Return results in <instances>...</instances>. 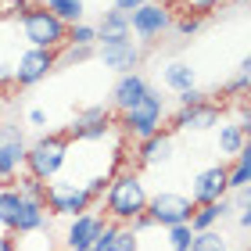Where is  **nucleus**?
<instances>
[{
	"label": "nucleus",
	"mask_w": 251,
	"mask_h": 251,
	"mask_svg": "<svg viewBox=\"0 0 251 251\" xmlns=\"http://www.w3.org/2000/svg\"><path fill=\"white\" fill-rule=\"evenodd\" d=\"M147 212V187L136 173H119L111 176V183L104 190V219L129 226L136 215Z\"/></svg>",
	"instance_id": "obj_1"
},
{
	"label": "nucleus",
	"mask_w": 251,
	"mask_h": 251,
	"mask_svg": "<svg viewBox=\"0 0 251 251\" xmlns=\"http://www.w3.org/2000/svg\"><path fill=\"white\" fill-rule=\"evenodd\" d=\"M68 147H72V136L68 133H47L40 140H32L25 147V173H32L43 183L58 179L65 162H68Z\"/></svg>",
	"instance_id": "obj_2"
},
{
	"label": "nucleus",
	"mask_w": 251,
	"mask_h": 251,
	"mask_svg": "<svg viewBox=\"0 0 251 251\" xmlns=\"http://www.w3.org/2000/svg\"><path fill=\"white\" fill-rule=\"evenodd\" d=\"M18 22H22V36H25L29 47L61 50L65 43H68V25H65L58 15H50L43 4H29L18 15Z\"/></svg>",
	"instance_id": "obj_3"
},
{
	"label": "nucleus",
	"mask_w": 251,
	"mask_h": 251,
	"mask_svg": "<svg viewBox=\"0 0 251 251\" xmlns=\"http://www.w3.org/2000/svg\"><path fill=\"white\" fill-rule=\"evenodd\" d=\"M162 119H165V100L154 86H147V94L129 111H122V129L129 136H136V140H144V136L162 129Z\"/></svg>",
	"instance_id": "obj_4"
},
{
	"label": "nucleus",
	"mask_w": 251,
	"mask_h": 251,
	"mask_svg": "<svg viewBox=\"0 0 251 251\" xmlns=\"http://www.w3.org/2000/svg\"><path fill=\"white\" fill-rule=\"evenodd\" d=\"M94 201L97 198L86 187L65 183V179H50V183H47V198H43V204H47L50 215H68V219L90 212V208H94Z\"/></svg>",
	"instance_id": "obj_5"
},
{
	"label": "nucleus",
	"mask_w": 251,
	"mask_h": 251,
	"mask_svg": "<svg viewBox=\"0 0 251 251\" xmlns=\"http://www.w3.org/2000/svg\"><path fill=\"white\" fill-rule=\"evenodd\" d=\"M173 7H165L162 0H151V4H144V7H136L133 15H129V32L140 43H154V40H162L169 29H173Z\"/></svg>",
	"instance_id": "obj_6"
},
{
	"label": "nucleus",
	"mask_w": 251,
	"mask_h": 251,
	"mask_svg": "<svg viewBox=\"0 0 251 251\" xmlns=\"http://www.w3.org/2000/svg\"><path fill=\"white\" fill-rule=\"evenodd\" d=\"M54 68H58V50H43V47H25L15 58V90H29L43 83Z\"/></svg>",
	"instance_id": "obj_7"
},
{
	"label": "nucleus",
	"mask_w": 251,
	"mask_h": 251,
	"mask_svg": "<svg viewBox=\"0 0 251 251\" xmlns=\"http://www.w3.org/2000/svg\"><path fill=\"white\" fill-rule=\"evenodd\" d=\"M147 215H151V223H154V226L169 230V226L190 223V215H194V201L187 198V194L162 190V194H154V198H147Z\"/></svg>",
	"instance_id": "obj_8"
},
{
	"label": "nucleus",
	"mask_w": 251,
	"mask_h": 251,
	"mask_svg": "<svg viewBox=\"0 0 251 251\" xmlns=\"http://www.w3.org/2000/svg\"><path fill=\"white\" fill-rule=\"evenodd\" d=\"M97 61L115 75H126V72H136L144 61V50L140 43H133L129 36H119V40H100L97 43Z\"/></svg>",
	"instance_id": "obj_9"
},
{
	"label": "nucleus",
	"mask_w": 251,
	"mask_h": 251,
	"mask_svg": "<svg viewBox=\"0 0 251 251\" xmlns=\"http://www.w3.org/2000/svg\"><path fill=\"white\" fill-rule=\"evenodd\" d=\"M25 136H22L18 126H7L0 129V183H11L22 169H25Z\"/></svg>",
	"instance_id": "obj_10"
},
{
	"label": "nucleus",
	"mask_w": 251,
	"mask_h": 251,
	"mask_svg": "<svg viewBox=\"0 0 251 251\" xmlns=\"http://www.w3.org/2000/svg\"><path fill=\"white\" fill-rule=\"evenodd\" d=\"M230 194V187H226V165H208L201 169L198 176H194L190 183V201L194 204H212Z\"/></svg>",
	"instance_id": "obj_11"
},
{
	"label": "nucleus",
	"mask_w": 251,
	"mask_h": 251,
	"mask_svg": "<svg viewBox=\"0 0 251 251\" xmlns=\"http://www.w3.org/2000/svg\"><path fill=\"white\" fill-rule=\"evenodd\" d=\"M108 219H104V212H83V215H75L72 223H68V230H65V244H68V251H86L90 248V241L97 237V230L104 226Z\"/></svg>",
	"instance_id": "obj_12"
},
{
	"label": "nucleus",
	"mask_w": 251,
	"mask_h": 251,
	"mask_svg": "<svg viewBox=\"0 0 251 251\" xmlns=\"http://www.w3.org/2000/svg\"><path fill=\"white\" fill-rule=\"evenodd\" d=\"M212 126H219V104H215L212 97L201 100V104L179 108L173 115V129H194V133H201V129H212Z\"/></svg>",
	"instance_id": "obj_13"
},
{
	"label": "nucleus",
	"mask_w": 251,
	"mask_h": 251,
	"mask_svg": "<svg viewBox=\"0 0 251 251\" xmlns=\"http://www.w3.org/2000/svg\"><path fill=\"white\" fill-rule=\"evenodd\" d=\"M147 86H151V83H147L140 72H126V75H119L115 86H111V108H115L119 115H122V111H129L136 100L147 94Z\"/></svg>",
	"instance_id": "obj_14"
},
{
	"label": "nucleus",
	"mask_w": 251,
	"mask_h": 251,
	"mask_svg": "<svg viewBox=\"0 0 251 251\" xmlns=\"http://www.w3.org/2000/svg\"><path fill=\"white\" fill-rule=\"evenodd\" d=\"M169 158H173V136L169 133H151L140 140V151H136V162L140 165H165Z\"/></svg>",
	"instance_id": "obj_15"
},
{
	"label": "nucleus",
	"mask_w": 251,
	"mask_h": 251,
	"mask_svg": "<svg viewBox=\"0 0 251 251\" xmlns=\"http://www.w3.org/2000/svg\"><path fill=\"white\" fill-rule=\"evenodd\" d=\"M47 204L43 201H22V208H18V215H15V226H11V233L15 237H25V233H36V230H43L47 226Z\"/></svg>",
	"instance_id": "obj_16"
},
{
	"label": "nucleus",
	"mask_w": 251,
	"mask_h": 251,
	"mask_svg": "<svg viewBox=\"0 0 251 251\" xmlns=\"http://www.w3.org/2000/svg\"><path fill=\"white\" fill-rule=\"evenodd\" d=\"M233 208V201L230 198H219V201H212V204H194V215H190V230L194 233H204V230H215V223L226 219Z\"/></svg>",
	"instance_id": "obj_17"
},
{
	"label": "nucleus",
	"mask_w": 251,
	"mask_h": 251,
	"mask_svg": "<svg viewBox=\"0 0 251 251\" xmlns=\"http://www.w3.org/2000/svg\"><path fill=\"white\" fill-rule=\"evenodd\" d=\"M162 86L173 90V94H187V90L198 86V72L190 68V61H169L162 65Z\"/></svg>",
	"instance_id": "obj_18"
},
{
	"label": "nucleus",
	"mask_w": 251,
	"mask_h": 251,
	"mask_svg": "<svg viewBox=\"0 0 251 251\" xmlns=\"http://www.w3.org/2000/svg\"><path fill=\"white\" fill-rule=\"evenodd\" d=\"M244 126L241 122H223L219 119V126H215V147H219V154H226V158H237L241 154V147H244Z\"/></svg>",
	"instance_id": "obj_19"
},
{
	"label": "nucleus",
	"mask_w": 251,
	"mask_h": 251,
	"mask_svg": "<svg viewBox=\"0 0 251 251\" xmlns=\"http://www.w3.org/2000/svg\"><path fill=\"white\" fill-rule=\"evenodd\" d=\"M248 183H251V140H244L233 165H226V187L230 190H244Z\"/></svg>",
	"instance_id": "obj_20"
},
{
	"label": "nucleus",
	"mask_w": 251,
	"mask_h": 251,
	"mask_svg": "<svg viewBox=\"0 0 251 251\" xmlns=\"http://www.w3.org/2000/svg\"><path fill=\"white\" fill-rule=\"evenodd\" d=\"M119 36H129V15H122V11H104L97 22V43L100 40H119Z\"/></svg>",
	"instance_id": "obj_21"
},
{
	"label": "nucleus",
	"mask_w": 251,
	"mask_h": 251,
	"mask_svg": "<svg viewBox=\"0 0 251 251\" xmlns=\"http://www.w3.org/2000/svg\"><path fill=\"white\" fill-rule=\"evenodd\" d=\"M22 194H18V187H15V179L11 183H0V226L11 233V226H15V215H18V208H22Z\"/></svg>",
	"instance_id": "obj_22"
},
{
	"label": "nucleus",
	"mask_w": 251,
	"mask_h": 251,
	"mask_svg": "<svg viewBox=\"0 0 251 251\" xmlns=\"http://www.w3.org/2000/svg\"><path fill=\"white\" fill-rule=\"evenodd\" d=\"M43 7H47L50 15H58L65 25H75V22L86 18V4H83V0H47Z\"/></svg>",
	"instance_id": "obj_23"
},
{
	"label": "nucleus",
	"mask_w": 251,
	"mask_h": 251,
	"mask_svg": "<svg viewBox=\"0 0 251 251\" xmlns=\"http://www.w3.org/2000/svg\"><path fill=\"white\" fill-rule=\"evenodd\" d=\"M15 187H18L22 198H29V201H43V198H47V183H43V179H36L32 173H25V169L15 176Z\"/></svg>",
	"instance_id": "obj_24"
},
{
	"label": "nucleus",
	"mask_w": 251,
	"mask_h": 251,
	"mask_svg": "<svg viewBox=\"0 0 251 251\" xmlns=\"http://www.w3.org/2000/svg\"><path fill=\"white\" fill-rule=\"evenodd\" d=\"M97 58V47H75V43H65L58 50V65H83V61H94Z\"/></svg>",
	"instance_id": "obj_25"
},
{
	"label": "nucleus",
	"mask_w": 251,
	"mask_h": 251,
	"mask_svg": "<svg viewBox=\"0 0 251 251\" xmlns=\"http://www.w3.org/2000/svg\"><path fill=\"white\" fill-rule=\"evenodd\" d=\"M190 251H230V244H226V237H223V233L204 230V233H194Z\"/></svg>",
	"instance_id": "obj_26"
},
{
	"label": "nucleus",
	"mask_w": 251,
	"mask_h": 251,
	"mask_svg": "<svg viewBox=\"0 0 251 251\" xmlns=\"http://www.w3.org/2000/svg\"><path fill=\"white\" fill-rule=\"evenodd\" d=\"M68 43H75V47H97V25H90V22L68 25Z\"/></svg>",
	"instance_id": "obj_27"
},
{
	"label": "nucleus",
	"mask_w": 251,
	"mask_h": 251,
	"mask_svg": "<svg viewBox=\"0 0 251 251\" xmlns=\"http://www.w3.org/2000/svg\"><path fill=\"white\" fill-rule=\"evenodd\" d=\"M165 241H169V251H190V241H194V230H190V223L169 226V230H165Z\"/></svg>",
	"instance_id": "obj_28"
},
{
	"label": "nucleus",
	"mask_w": 251,
	"mask_h": 251,
	"mask_svg": "<svg viewBox=\"0 0 251 251\" xmlns=\"http://www.w3.org/2000/svg\"><path fill=\"white\" fill-rule=\"evenodd\" d=\"M201 25H204V18H201V15H187V11H179V15L173 18V29H176L183 40L198 36V32H201Z\"/></svg>",
	"instance_id": "obj_29"
},
{
	"label": "nucleus",
	"mask_w": 251,
	"mask_h": 251,
	"mask_svg": "<svg viewBox=\"0 0 251 251\" xmlns=\"http://www.w3.org/2000/svg\"><path fill=\"white\" fill-rule=\"evenodd\" d=\"M119 230H122V226L108 219V223H104V226H100V230H97V237H94V241H90V248H86V251H108V244L115 241V233H119Z\"/></svg>",
	"instance_id": "obj_30"
},
{
	"label": "nucleus",
	"mask_w": 251,
	"mask_h": 251,
	"mask_svg": "<svg viewBox=\"0 0 251 251\" xmlns=\"http://www.w3.org/2000/svg\"><path fill=\"white\" fill-rule=\"evenodd\" d=\"M108 251H140V237H136L129 226H122V230L115 233V241L108 244Z\"/></svg>",
	"instance_id": "obj_31"
},
{
	"label": "nucleus",
	"mask_w": 251,
	"mask_h": 251,
	"mask_svg": "<svg viewBox=\"0 0 251 251\" xmlns=\"http://www.w3.org/2000/svg\"><path fill=\"white\" fill-rule=\"evenodd\" d=\"M223 0H176V7H183L187 15H201V18H208L212 15V7H219Z\"/></svg>",
	"instance_id": "obj_32"
},
{
	"label": "nucleus",
	"mask_w": 251,
	"mask_h": 251,
	"mask_svg": "<svg viewBox=\"0 0 251 251\" xmlns=\"http://www.w3.org/2000/svg\"><path fill=\"white\" fill-rule=\"evenodd\" d=\"M179 97V108H190V104H201V100H208V94H204V90H187V94H176Z\"/></svg>",
	"instance_id": "obj_33"
},
{
	"label": "nucleus",
	"mask_w": 251,
	"mask_h": 251,
	"mask_svg": "<svg viewBox=\"0 0 251 251\" xmlns=\"http://www.w3.org/2000/svg\"><path fill=\"white\" fill-rule=\"evenodd\" d=\"M144 4H151V0H111V7L122 11V15H133V11L144 7Z\"/></svg>",
	"instance_id": "obj_34"
},
{
	"label": "nucleus",
	"mask_w": 251,
	"mask_h": 251,
	"mask_svg": "<svg viewBox=\"0 0 251 251\" xmlns=\"http://www.w3.org/2000/svg\"><path fill=\"white\" fill-rule=\"evenodd\" d=\"M151 226H154V223H151V215L144 212V215H136V219L129 223V230H133L136 237H140V233H147V230H151Z\"/></svg>",
	"instance_id": "obj_35"
},
{
	"label": "nucleus",
	"mask_w": 251,
	"mask_h": 251,
	"mask_svg": "<svg viewBox=\"0 0 251 251\" xmlns=\"http://www.w3.org/2000/svg\"><path fill=\"white\" fill-rule=\"evenodd\" d=\"M29 126L43 129V126H47V111H43V108H32V111H29Z\"/></svg>",
	"instance_id": "obj_36"
},
{
	"label": "nucleus",
	"mask_w": 251,
	"mask_h": 251,
	"mask_svg": "<svg viewBox=\"0 0 251 251\" xmlns=\"http://www.w3.org/2000/svg\"><path fill=\"white\" fill-rule=\"evenodd\" d=\"M241 126H244V136L251 140V104H244V108H241Z\"/></svg>",
	"instance_id": "obj_37"
},
{
	"label": "nucleus",
	"mask_w": 251,
	"mask_h": 251,
	"mask_svg": "<svg viewBox=\"0 0 251 251\" xmlns=\"http://www.w3.org/2000/svg\"><path fill=\"white\" fill-rule=\"evenodd\" d=\"M0 251H18V244H15V233H0Z\"/></svg>",
	"instance_id": "obj_38"
},
{
	"label": "nucleus",
	"mask_w": 251,
	"mask_h": 251,
	"mask_svg": "<svg viewBox=\"0 0 251 251\" xmlns=\"http://www.w3.org/2000/svg\"><path fill=\"white\" fill-rule=\"evenodd\" d=\"M29 4H36V0H11V7H7V11H15V15H22V11H25Z\"/></svg>",
	"instance_id": "obj_39"
},
{
	"label": "nucleus",
	"mask_w": 251,
	"mask_h": 251,
	"mask_svg": "<svg viewBox=\"0 0 251 251\" xmlns=\"http://www.w3.org/2000/svg\"><path fill=\"white\" fill-rule=\"evenodd\" d=\"M241 226H244V230H251V204H244V212H241Z\"/></svg>",
	"instance_id": "obj_40"
},
{
	"label": "nucleus",
	"mask_w": 251,
	"mask_h": 251,
	"mask_svg": "<svg viewBox=\"0 0 251 251\" xmlns=\"http://www.w3.org/2000/svg\"><path fill=\"white\" fill-rule=\"evenodd\" d=\"M237 194H241V204H251V183H248L244 190H237Z\"/></svg>",
	"instance_id": "obj_41"
},
{
	"label": "nucleus",
	"mask_w": 251,
	"mask_h": 251,
	"mask_svg": "<svg viewBox=\"0 0 251 251\" xmlns=\"http://www.w3.org/2000/svg\"><path fill=\"white\" fill-rule=\"evenodd\" d=\"M241 75H251V54H248V58L241 61Z\"/></svg>",
	"instance_id": "obj_42"
},
{
	"label": "nucleus",
	"mask_w": 251,
	"mask_h": 251,
	"mask_svg": "<svg viewBox=\"0 0 251 251\" xmlns=\"http://www.w3.org/2000/svg\"><path fill=\"white\" fill-rule=\"evenodd\" d=\"M162 4H165V7H176V0H162Z\"/></svg>",
	"instance_id": "obj_43"
},
{
	"label": "nucleus",
	"mask_w": 251,
	"mask_h": 251,
	"mask_svg": "<svg viewBox=\"0 0 251 251\" xmlns=\"http://www.w3.org/2000/svg\"><path fill=\"white\" fill-rule=\"evenodd\" d=\"M0 129H4V115H0Z\"/></svg>",
	"instance_id": "obj_44"
}]
</instances>
